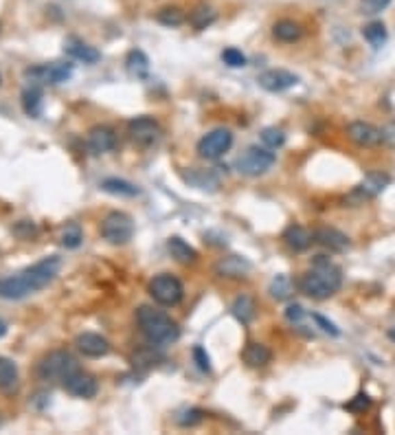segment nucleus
Wrapping results in <instances>:
<instances>
[{
  "label": "nucleus",
  "instance_id": "f257e3e1",
  "mask_svg": "<svg viewBox=\"0 0 395 435\" xmlns=\"http://www.w3.org/2000/svg\"><path fill=\"white\" fill-rule=\"evenodd\" d=\"M60 269H62V260L58 255H51V258L40 260L31 269H26L18 275L3 277L0 279V297L9 301L29 297V294L47 288L53 279L58 277Z\"/></svg>",
  "mask_w": 395,
  "mask_h": 435
},
{
  "label": "nucleus",
  "instance_id": "f03ea898",
  "mask_svg": "<svg viewBox=\"0 0 395 435\" xmlns=\"http://www.w3.org/2000/svg\"><path fill=\"white\" fill-rule=\"evenodd\" d=\"M299 286L307 297L319 299V301L330 299L332 294H336L343 286V271L338 269L330 258L319 255L312 264V269L301 277Z\"/></svg>",
  "mask_w": 395,
  "mask_h": 435
},
{
  "label": "nucleus",
  "instance_id": "7ed1b4c3",
  "mask_svg": "<svg viewBox=\"0 0 395 435\" xmlns=\"http://www.w3.org/2000/svg\"><path fill=\"white\" fill-rule=\"evenodd\" d=\"M136 324L150 343L156 345H172L180 339V328L176 321L169 319L163 310L152 306H140L136 310Z\"/></svg>",
  "mask_w": 395,
  "mask_h": 435
},
{
  "label": "nucleus",
  "instance_id": "20e7f679",
  "mask_svg": "<svg viewBox=\"0 0 395 435\" xmlns=\"http://www.w3.org/2000/svg\"><path fill=\"white\" fill-rule=\"evenodd\" d=\"M73 372H77V361L73 354L64 352V349L47 354L38 365V376L42 381H64Z\"/></svg>",
  "mask_w": 395,
  "mask_h": 435
},
{
  "label": "nucleus",
  "instance_id": "39448f33",
  "mask_svg": "<svg viewBox=\"0 0 395 435\" xmlns=\"http://www.w3.org/2000/svg\"><path fill=\"white\" fill-rule=\"evenodd\" d=\"M275 163H277V157H275V152H271V148L266 150V148H259V145H252L237 159L235 167H237L239 174L255 178V176L266 174L268 170H273Z\"/></svg>",
  "mask_w": 395,
  "mask_h": 435
},
{
  "label": "nucleus",
  "instance_id": "423d86ee",
  "mask_svg": "<svg viewBox=\"0 0 395 435\" xmlns=\"http://www.w3.org/2000/svg\"><path fill=\"white\" fill-rule=\"evenodd\" d=\"M102 235L106 242L115 246L128 244L134 235V220L125 212H110L102 220Z\"/></svg>",
  "mask_w": 395,
  "mask_h": 435
},
{
  "label": "nucleus",
  "instance_id": "0eeeda50",
  "mask_svg": "<svg viewBox=\"0 0 395 435\" xmlns=\"http://www.w3.org/2000/svg\"><path fill=\"white\" fill-rule=\"evenodd\" d=\"M147 290H150L154 301L161 303V306H167V308L178 306L182 301V294H185V288H182L180 279L174 277V275H169V273H161V275L154 277L150 282V286H147Z\"/></svg>",
  "mask_w": 395,
  "mask_h": 435
},
{
  "label": "nucleus",
  "instance_id": "6e6552de",
  "mask_svg": "<svg viewBox=\"0 0 395 435\" xmlns=\"http://www.w3.org/2000/svg\"><path fill=\"white\" fill-rule=\"evenodd\" d=\"M231 145H233V132L227 128H216L198 141V154L204 161H218L231 150Z\"/></svg>",
  "mask_w": 395,
  "mask_h": 435
},
{
  "label": "nucleus",
  "instance_id": "1a4fd4ad",
  "mask_svg": "<svg viewBox=\"0 0 395 435\" xmlns=\"http://www.w3.org/2000/svg\"><path fill=\"white\" fill-rule=\"evenodd\" d=\"M24 75L35 84H64V81H68L70 77H73V64L70 62H53V64L29 68Z\"/></svg>",
  "mask_w": 395,
  "mask_h": 435
},
{
  "label": "nucleus",
  "instance_id": "9d476101",
  "mask_svg": "<svg viewBox=\"0 0 395 435\" xmlns=\"http://www.w3.org/2000/svg\"><path fill=\"white\" fill-rule=\"evenodd\" d=\"M128 130H130V136L132 141L138 145V148H150L154 145L161 139V125L156 119L152 117H134L130 123H128Z\"/></svg>",
  "mask_w": 395,
  "mask_h": 435
},
{
  "label": "nucleus",
  "instance_id": "9b49d317",
  "mask_svg": "<svg viewBox=\"0 0 395 435\" xmlns=\"http://www.w3.org/2000/svg\"><path fill=\"white\" fill-rule=\"evenodd\" d=\"M389 182H391L389 174H382V172H369V174H366V176L360 180V185H358L354 191H351L349 203L360 205V203H364V200L376 198V196H380V193H382V191L389 187Z\"/></svg>",
  "mask_w": 395,
  "mask_h": 435
},
{
  "label": "nucleus",
  "instance_id": "f8f14e48",
  "mask_svg": "<svg viewBox=\"0 0 395 435\" xmlns=\"http://www.w3.org/2000/svg\"><path fill=\"white\" fill-rule=\"evenodd\" d=\"M257 81H259V86L268 93H284L299 84V75L286 71V68H271V71H264L257 77Z\"/></svg>",
  "mask_w": 395,
  "mask_h": 435
},
{
  "label": "nucleus",
  "instance_id": "ddd939ff",
  "mask_svg": "<svg viewBox=\"0 0 395 435\" xmlns=\"http://www.w3.org/2000/svg\"><path fill=\"white\" fill-rule=\"evenodd\" d=\"M64 389L68 391L70 396L88 400V398H95V396H97L99 385H97V381H95V376L83 374V372L77 370V372H73L70 376L64 378Z\"/></svg>",
  "mask_w": 395,
  "mask_h": 435
},
{
  "label": "nucleus",
  "instance_id": "4468645a",
  "mask_svg": "<svg viewBox=\"0 0 395 435\" xmlns=\"http://www.w3.org/2000/svg\"><path fill=\"white\" fill-rule=\"evenodd\" d=\"M75 345L77 349L88 358H102L110 352V341L102 334H95V332H83L75 339Z\"/></svg>",
  "mask_w": 395,
  "mask_h": 435
},
{
  "label": "nucleus",
  "instance_id": "2eb2a0df",
  "mask_svg": "<svg viewBox=\"0 0 395 435\" xmlns=\"http://www.w3.org/2000/svg\"><path fill=\"white\" fill-rule=\"evenodd\" d=\"M312 240L319 246L332 251V253H343V251L349 248V237L343 231L332 229V227H321V229H316L312 233Z\"/></svg>",
  "mask_w": 395,
  "mask_h": 435
},
{
  "label": "nucleus",
  "instance_id": "dca6fc26",
  "mask_svg": "<svg viewBox=\"0 0 395 435\" xmlns=\"http://www.w3.org/2000/svg\"><path fill=\"white\" fill-rule=\"evenodd\" d=\"M347 136L360 148H373L380 143V128L366 121H354L347 125Z\"/></svg>",
  "mask_w": 395,
  "mask_h": 435
},
{
  "label": "nucleus",
  "instance_id": "f3484780",
  "mask_svg": "<svg viewBox=\"0 0 395 435\" xmlns=\"http://www.w3.org/2000/svg\"><path fill=\"white\" fill-rule=\"evenodd\" d=\"M117 145V134L108 125H95L88 132V148L92 154H106L112 152Z\"/></svg>",
  "mask_w": 395,
  "mask_h": 435
},
{
  "label": "nucleus",
  "instance_id": "a211bd4d",
  "mask_svg": "<svg viewBox=\"0 0 395 435\" xmlns=\"http://www.w3.org/2000/svg\"><path fill=\"white\" fill-rule=\"evenodd\" d=\"M250 271H252V264H250L246 258H239V255L222 258V260L216 264V275H220V277H229V279L246 277Z\"/></svg>",
  "mask_w": 395,
  "mask_h": 435
},
{
  "label": "nucleus",
  "instance_id": "6ab92c4d",
  "mask_svg": "<svg viewBox=\"0 0 395 435\" xmlns=\"http://www.w3.org/2000/svg\"><path fill=\"white\" fill-rule=\"evenodd\" d=\"M64 51L70 55L73 60H79L83 64H97L99 60H102V53H99L95 47L86 45V42H81L77 38H68L64 42Z\"/></svg>",
  "mask_w": 395,
  "mask_h": 435
},
{
  "label": "nucleus",
  "instance_id": "aec40b11",
  "mask_svg": "<svg viewBox=\"0 0 395 435\" xmlns=\"http://www.w3.org/2000/svg\"><path fill=\"white\" fill-rule=\"evenodd\" d=\"M182 178H185L191 187L202 189V191H218L220 187V178L213 170H198V167H193V170L182 174Z\"/></svg>",
  "mask_w": 395,
  "mask_h": 435
},
{
  "label": "nucleus",
  "instance_id": "412c9836",
  "mask_svg": "<svg viewBox=\"0 0 395 435\" xmlns=\"http://www.w3.org/2000/svg\"><path fill=\"white\" fill-rule=\"evenodd\" d=\"M163 345H156V343H152V345H145V347H140L134 352L132 356V365L136 370H152V367H156V365L165 358L163 354Z\"/></svg>",
  "mask_w": 395,
  "mask_h": 435
},
{
  "label": "nucleus",
  "instance_id": "4be33fe9",
  "mask_svg": "<svg viewBox=\"0 0 395 435\" xmlns=\"http://www.w3.org/2000/svg\"><path fill=\"white\" fill-rule=\"evenodd\" d=\"M284 242L288 248H292L294 253H301L309 244H312V235L307 233V229H303L301 224H290V227L284 231Z\"/></svg>",
  "mask_w": 395,
  "mask_h": 435
},
{
  "label": "nucleus",
  "instance_id": "5701e85b",
  "mask_svg": "<svg viewBox=\"0 0 395 435\" xmlns=\"http://www.w3.org/2000/svg\"><path fill=\"white\" fill-rule=\"evenodd\" d=\"M242 358L248 367L259 370V367H266V365L273 361V352L264 343H248L246 349L242 352Z\"/></svg>",
  "mask_w": 395,
  "mask_h": 435
},
{
  "label": "nucleus",
  "instance_id": "b1692460",
  "mask_svg": "<svg viewBox=\"0 0 395 435\" xmlns=\"http://www.w3.org/2000/svg\"><path fill=\"white\" fill-rule=\"evenodd\" d=\"M167 251H169V255H172L180 264H193V262H198V251L193 246H189L178 235L169 237V240H167Z\"/></svg>",
  "mask_w": 395,
  "mask_h": 435
},
{
  "label": "nucleus",
  "instance_id": "393cba45",
  "mask_svg": "<svg viewBox=\"0 0 395 435\" xmlns=\"http://www.w3.org/2000/svg\"><path fill=\"white\" fill-rule=\"evenodd\" d=\"M18 367L16 363L7 356H0V391H5V394H13V391L18 389Z\"/></svg>",
  "mask_w": 395,
  "mask_h": 435
},
{
  "label": "nucleus",
  "instance_id": "a878e982",
  "mask_svg": "<svg viewBox=\"0 0 395 435\" xmlns=\"http://www.w3.org/2000/svg\"><path fill=\"white\" fill-rule=\"evenodd\" d=\"M125 68H128V73L136 79H145L150 75V60L147 55L140 51V49H132L128 53V58H125Z\"/></svg>",
  "mask_w": 395,
  "mask_h": 435
},
{
  "label": "nucleus",
  "instance_id": "bb28decb",
  "mask_svg": "<svg viewBox=\"0 0 395 435\" xmlns=\"http://www.w3.org/2000/svg\"><path fill=\"white\" fill-rule=\"evenodd\" d=\"M255 301H252V297H248V294H239V297L233 301L231 306V313L233 317L239 321L242 326H248L252 324V319H255Z\"/></svg>",
  "mask_w": 395,
  "mask_h": 435
},
{
  "label": "nucleus",
  "instance_id": "cd10ccee",
  "mask_svg": "<svg viewBox=\"0 0 395 435\" xmlns=\"http://www.w3.org/2000/svg\"><path fill=\"white\" fill-rule=\"evenodd\" d=\"M273 35H275L279 42H286V45H290V42L301 40L303 29H301V24H296L294 20H279V22L273 26Z\"/></svg>",
  "mask_w": 395,
  "mask_h": 435
},
{
  "label": "nucleus",
  "instance_id": "c85d7f7f",
  "mask_svg": "<svg viewBox=\"0 0 395 435\" xmlns=\"http://www.w3.org/2000/svg\"><path fill=\"white\" fill-rule=\"evenodd\" d=\"M102 189L112 196H125V198H134V196H138V187L123 178H106L102 182Z\"/></svg>",
  "mask_w": 395,
  "mask_h": 435
},
{
  "label": "nucleus",
  "instance_id": "c756f323",
  "mask_svg": "<svg viewBox=\"0 0 395 435\" xmlns=\"http://www.w3.org/2000/svg\"><path fill=\"white\" fill-rule=\"evenodd\" d=\"M216 20H218V13H216L213 7H209V5H198L189 13V22L193 24V29H198V31L207 29V26H211Z\"/></svg>",
  "mask_w": 395,
  "mask_h": 435
},
{
  "label": "nucleus",
  "instance_id": "7c9ffc66",
  "mask_svg": "<svg viewBox=\"0 0 395 435\" xmlns=\"http://www.w3.org/2000/svg\"><path fill=\"white\" fill-rule=\"evenodd\" d=\"M292 290H294L292 279H290L288 275H284V273L275 275V277H273V282H271V286H268V292H271V294H273V299H277V301H286V299H290Z\"/></svg>",
  "mask_w": 395,
  "mask_h": 435
},
{
  "label": "nucleus",
  "instance_id": "2f4dec72",
  "mask_svg": "<svg viewBox=\"0 0 395 435\" xmlns=\"http://www.w3.org/2000/svg\"><path fill=\"white\" fill-rule=\"evenodd\" d=\"M362 35H364V40L369 42V45L373 47V49H382L385 45H387V40H389V33H387V26L382 24V22H378V20H373V22H369L362 29Z\"/></svg>",
  "mask_w": 395,
  "mask_h": 435
},
{
  "label": "nucleus",
  "instance_id": "473e14b6",
  "mask_svg": "<svg viewBox=\"0 0 395 435\" xmlns=\"http://www.w3.org/2000/svg\"><path fill=\"white\" fill-rule=\"evenodd\" d=\"M22 110L29 117H38L42 112V93L38 86H31L22 93Z\"/></svg>",
  "mask_w": 395,
  "mask_h": 435
},
{
  "label": "nucleus",
  "instance_id": "72a5a7b5",
  "mask_svg": "<svg viewBox=\"0 0 395 435\" xmlns=\"http://www.w3.org/2000/svg\"><path fill=\"white\" fill-rule=\"evenodd\" d=\"M83 240V233H81V227L77 222H68L66 227L62 229V235H60V242L62 246L66 248H77Z\"/></svg>",
  "mask_w": 395,
  "mask_h": 435
},
{
  "label": "nucleus",
  "instance_id": "f704fd0d",
  "mask_svg": "<svg viewBox=\"0 0 395 435\" xmlns=\"http://www.w3.org/2000/svg\"><path fill=\"white\" fill-rule=\"evenodd\" d=\"M156 20L165 26H180L182 22L187 20L185 11L180 7H163L159 13H156Z\"/></svg>",
  "mask_w": 395,
  "mask_h": 435
},
{
  "label": "nucleus",
  "instance_id": "c9c22d12",
  "mask_svg": "<svg viewBox=\"0 0 395 435\" xmlns=\"http://www.w3.org/2000/svg\"><path fill=\"white\" fill-rule=\"evenodd\" d=\"M261 141L266 148H271V150H277L286 143V134L284 130H279V128H264L261 130Z\"/></svg>",
  "mask_w": 395,
  "mask_h": 435
},
{
  "label": "nucleus",
  "instance_id": "e433bc0d",
  "mask_svg": "<svg viewBox=\"0 0 395 435\" xmlns=\"http://www.w3.org/2000/svg\"><path fill=\"white\" fill-rule=\"evenodd\" d=\"M345 409L349 413H364V411H369L371 409V398H369V394L360 391V394H356L349 402H345Z\"/></svg>",
  "mask_w": 395,
  "mask_h": 435
},
{
  "label": "nucleus",
  "instance_id": "4c0bfd02",
  "mask_svg": "<svg viewBox=\"0 0 395 435\" xmlns=\"http://www.w3.org/2000/svg\"><path fill=\"white\" fill-rule=\"evenodd\" d=\"M204 420V411L202 409H195V406H191V409H185L180 416H178V425L180 427H195V425H200Z\"/></svg>",
  "mask_w": 395,
  "mask_h": 435
},
{
  "label": "nucleus",
  "instance_id": "58836bf2",
  "mask_svg": "<svg viewBox=\"0 0 395 435\" xmlns=\"http://www.w3.org/2000/svg\"><path fill=\"white\" fill-rule=\"evenodd\" d=\"M222 62L231 66V68H242L246 66V55L242 51H237V49H224L222 51Z\"/></svg>",
  "mask_w": 395,
  "mask_h": 435
},
{
  "label": "nucleus",
  "instance_id": "ea45409f",
  "mask_svg": "<svg viewBox=\"0 0 395 435\" xmlns=\"http://www.w3.org/2000/svg\"><path fill=\"white\" fill-rule=\"evenodd\" d=\"M391 5V0H360V11L364 16H376V13H382Z\"/></svg>",
  "mask_w": 395,
  "mask_h": 435
},
{
  "label": "nucleus",
  "instance_id": "a19ab883",
  "mask_svg": "<svg viewBox=\"0 0 395 435\" xmlns=\"http://www.w3.org/2000/svg\"><path fill=\"white\" fill-rule=\"evenodd\" d=\"M193 361H195L198 370H200V372H207V374L211 372V358H209L207 349L202 345H195L193 347Z\"/></svg>",
  "mask_w": 395,
  "mask_h": 435
},
{
  "label": "nucleus",
  "instance_id": "79ce46f5",
  "mask_svg": "<svg viewBox=\"0 0 395 435\" xmlns=\"http://www.w3.org/2000/svg\"><path fill=\"white\" fill-rule=\"evenodd\" d=\"M380 143H385L387 148L395 150V119L389 121L382 130H380Z\"/></svg>",
  "mask_w": 395,
  "mask_h": 435
},
{
  "label": "nucleus",
  "instance_id": "37998d69",
  "mask_svg": "<svg viewBox=\"0 0 395 435\" xmlns=\"http://www.w3.org/2000/svg\"><path fill=\"white\" fill-rule=\"evenodd\" d=\"M303 317H305L303 306H299V303H290V306L286 308V319L290 321V324H301Z\"/></svg>",
  "mask_w": 395,
  "mask_h": 435
},
{
  "label": "nucleus",
  "instance_id": "c03bdc74",
  "mask_svg": "<svg viewBox=\"0 0 395 435\" xmlns=\"http://www.w3.org/2000/svg\"><path fill=\"white\" fill-rule=\"evenodd\" d=\"M314 321H316V326H319L323 332H328L330 336H338V334H341V330H338V328L332 324V321H328L323 315H314Z\"/></svg>",
  "mask_w": 395,
  "mask_h": 435
},
{
  "label": "nucleus",
  "instance_id": "a18cd8bd",
  "mask_svg": "<svg viewBox=\"0 0 395 435\" xmlns=\"http://www.w3.org/2000/svg\"><path fill=\"white\" fill-rule=\"evenodd\" d=\"M13 231H16L20 237H26V235H31V233H35V224L33 222H29V220H22L20 224H18V227L16 229H13Z\"/></svg>",
  "mask_w": 395,
  "mask_h": 435
},
{
  "label": "nucleus",
  "instance_id": "49530a36",
  "mask_svg": "<svg viewBox=\"0 0 395 435\" xmlns=\"http://www.w3.org/2000/svg\"><path fill=\"white\" fill-rule=\"evenodd\" d=\"M5 334H7V324H5L3 319H0V339H3Z\"/></svg>",
  "mask_w": 395,
  "mask_h": 435
},
{
  "label": "nucleus",
  "instance_id": "de8ad7c7",
  "mask_svg": "<svg viewBox=\"0 0 395 435\" xmlns=\"http://www.w3.org/2000/svg\"><path fill=\"white\" fill-rule=\"evenodd\" d=\"M389 339L395 343V328H391V330H389Z\"/></svg>",
  "mask_w": 395,
  "mask_h": 435
},
{
  "label": "nucleus",
  "instance_id": "09e8293b",
  "mask_svg": "<svg viewBox=\"0 0 395 435\" xmlns=\"http://www.w3.org/2000/svg\"><path fill=\"white\" fill-rule=\"evenodd\" d=\"M0 427H3V418H0Z\"/></svg>",
  "mask_w": 395,
  "mask_h": 435
}]
</instances>
